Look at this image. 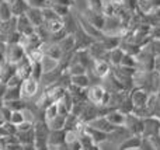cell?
Listing matches in <instances>:
<instances>
[{
	"label": "cell",
	"mask_w": 160,
	"mask_h": 150,
	"mask_svg": "<svg viewBox=\"0 0 160 150\" xmlns=\"http://www.w3.org/2000/svg\"><path fill=\"white\" fill-rule=\"evenodd\" d=\"M87 98L91 104L98 107H108L110 104V95L101 86H93L88 89Z\"/></svg>",
	"instance_id": "obj_1"
},
{
	"label": "cell",
	"mask_w": 160,
	"mask_h": 150,
	"mask_svg": "<svg viewBox=\"0 0 160 150\" xmlns=\"http://www.w3.org/2000/svg\"><path fill=\"white\" fill-rule=\"evenodd\" d=\"M125 128L129 131L131 135H136V136H142L143 132V119L135 114H127V121H125Z\"/></svg>",
	"instance_id": "obj_2"
},
{
	"label": "cell",
	"mask_w": 160,
	"mask_h": 150,
	"mask_svg": "<svg viewBox=\"0 0 160 150\" xmlns=\"http://www.w3.org/2000/svg\"><path fill=\"white\" fill-rule=\"evenodd\" d=\"M160 135V121L156 118H146L143 119V132H142V138L143 139H149L153 136H159Z\"/></svg>",
	"instance_id": "obj_3"
},
{
	"label": "cell",
	"mask_w": 160,
	"mask_h": 150,
	"mask_svg": "<svg viewBox=\"0 0 160 150\" xmlns=\"http://www.w3.org/2000/svg\"><path fill=\"white\" fill-rule=\"evenodd\" d=\"M20 90H21V98L30 100L38 93V81L32 77L25 79V80H22Z\"/></svg>",
	"instance_id": "obj_4"
},
{
	"label": "cell",
	"mask_w": 160,
	"mask_h": 150,
	"mask_svg": "<svg viewBox=\"0 0 160 150\" xmlns=\"http://www.w3.org/2000/svg\"><path fill=\"white\" fill-rule=\"evenodd\" d=\"M82 132L84 135H87V136L91 139V142L96 143V145H98V143L107 140V138H108V135L105 133V132L98 131V129L90 126L88 123H83V125H82Z\"/></svg>",
	"instance_id": "obj_5"
},
{
	"label": "cell",
	"mask_w": 160,
	"mask_h": 150,
	"mask_svg": "<svg viewBox=\"0 0 160 150\" xmlns=\"http://www.w3.org/2000/svg\"><path fill=\"white\" fill-rule=\"evenodd\" d=\"M104 117L107 118V121L111 125L117 126V128H122L125 125V121H127V114H124L122 111H119L118 108H112L104 114Z\"/></svg>",
	"instance_id": "obj_6"
},
{
	"label": "cell",
	"mask_w": 160,
	"mask_h": 150,
	"mask_svg": "<svg viewBox=\"0 0 160 150\" xmlns=\"http://www.w3.org/2000/svg\"><path fill=\"white\" fill-rule=\"evenodd\" d=\"M88 125L93 126V128H96V129H98V131H101V132H105L107 135L114 133V132H115V129H117V126L111 125L104 115L97 117L96 119H93L91 122H88Z\"/></svg>",
	"instance_id": "obj_7"
},
{
	"label": "cell",
	"mask_w": 160,
	"mask_h": 150,
	"mask_svg": "<svg viewBox=\"0 0 160 150\" xmlns=\"http://www.w3.org/2000/svg\"><path fill=\"white\" fill-rule=\"evenodd\" d=\"M65 136H66L65 129H51L48 135V146L65 145Z\"/></svg>",
	"instance_id": "obj_8"
},
{
	"label": "cell",
	"mask_w": 160,
	"mask_h": 150,
	"mask_svg": "<svg viewBox=\"0 0 160 150\" xmlns=\"http://www.w3.org/2000/svg\"><path fill=\"white\" fill-rule=\"evenodd\" d=\"M131 101H132L133 109H142V108H145L148 104V94L145 91L136 90V91H133L132 95H131Z\"/></svg>",
	"instance_id": "obj_9"
},
{
	"label": "cell",
	"mask_w": 160,
	"mask_h": 150,
	"mask_svg": "<svg viewBox=\"0 0 160 150\" xmlns=\"http://www.w3.org/2000/svg\"><path fill=\"white\" fill-rule=\"evenodd\" d=\"M142 143V136H136V135H131V136L125 138L122 143L119 145L118 150H132V149H139Z\"/></svg>",
	"instance_id": "obj_10"
},
{
	"label": "cell",
	"mask_w": 160,
	"mask_h": 150,
	"mask_svg": "<svg viewBox=\"0 0 160 150\" xmlns=\"http://www.w3.org/2000/svg\"><path fill=\"white\" fill-rule=\"evenodd\" d=\"M21 98V90H20L18 86H14V87H8L6 90V94L3 97V101H13V100H18Z\"/></svg>",
	"instance_id": "obj_11"
},
{
	"label": "cell",
	"mask_w": 160,
	"mask_h": 150,
	"mask_svg": "<svg viewBox=\"0 0 160 150\" xmlns=\"http://www.w3.org/2000/svg\"><path fill=\"white\" fill-rule=\"evenodd\" d=\"M3 104H4L10 111H24V109H27V104H25L21 98L13 100V101H3Z\"/></svg>",
	"instance_id": "obj_12"
},
{
	"label": "cell",
	"mask_w": 160,
	"mask_h": 150,
	"mask_svg": "<svg viewBox=\"0 0 160 150\" xmlns=\"http://www.w3.org/2000/svg\"><path fill=\"white\" fill-rule=\"evenodd\" d=\"M66 117H68V115L58 114L55 118H52L49 122H47L48 126H49V129H63L65 128V121H66Z\"/></svg>",
	"instance_id": "obj_13"
},
{
	"label": "cell",
	"mask_w": 160,
	"mask_h": 150,
	"mask_svg": "<svg viewBox=\"0 0 160 150\" xmlns=\"http://www.w3.org/2000/svg\"><path fill=\"white\" fill-rule=\"evenodd\" d=\"M24 111H11L10 121H8V122H11L13 125H16V126L20 125L21 122H24V121L27 119V118H25V112Z\"/></svg>",
	"instance_id": "obj_14"
},
{
	"label": "cell",
	"mask_w": 160,
	"mask_h": 150,
	"mask_svg": "<svg viewBox=\"0 0 160 150\" xmlns=\"http://www.w3.org/2000/svg\"><path fill=\"white\" fill-rule=\"evenodd\" d=\"M96 73H97V76H100V77L107 76V73H108L107 63H104V62H97L96 63Z\"/></svg>",
	"instance_id": "obj_15"
},
{
	"label": "cell",
	"mask_w": 160,
	"mask_h": 150,
	"mask_svg": "<svg viewBox=\"0 0 160 150\" xmlns=\"http://www.w3.org/2000/svg\"><path fill=\"white\" fill-rule=\"evenodd\" d=\"M73 84L78 86L79 89H83V87H87L88 80H87V77H84V76H76V77L73 79Z\"/></svg>",
	"instance_id": "obj_16"
},
{
	"label": "cell",
	"mask_w": 160,
	"mask_h": 150,
	"mask_svg": "<svg viewBox=\"0 0 160 150\" xmlns=\"http://www.w3.org/2000/svg\"><path fill=\"white\" fill-rule=\"evenodd\" d=\"M34 128V122L32 121H27L21 122L20 125H17V132H24V131H30V129Z\"/></svg>",
	"instance_id": "obj_17"
},
{
	"label": "cell",
	"mask_w": 160,
	"mask_h": 150,
	"mask_svg": "<svg viewBox=\"0 0 160 150\" xmlns=\"http://www.w3.org/2000/svg\"><path fill=\"white\" fill-rule=\"evenodd\" d=\"M49 28H51L52 32H58V31L62 28V22L58 21V20H51L49 21Z\"/></svg>",
	"instance_id": "obj_18"
},
{
	"label": "cell",
	"mask_w": 160,
	"mask_h": 150,
	"mask_svg": "<svg viewBox=\"0 0 160 150\" xmlns=\"http://www.w3.org/2000/svg\"><path fill=\"white\" fill-rule=\"evenodd\" d=\"M31 58H32L35 62L42 60V52H41V51H34V52L31 53Z\"/></svg>",
	"instance_id": "obj_19"
},
{
	"label": "cell",
	"mask_w": 160,
	"mask_h": 150,
	"mask_svg": "<svg viewBox=\"0 0 160 150\" xmlns=\"http://www.w3.org/2000/svg\"><path fill=\"white\" fill-rule=\"evenodd\" d=\"M6 90H7V87L4 86V84H2L0 86V98L3 100V97H4V94H6Z\"/></svg>",
	"instance_id": "obj_20"
},
{
	"label": "cell",
	"mask_w": 160,
	"mask_h": 150,
	"mask_svg": "<svg viewBox=\"0 0 160 150\" xmlns=\"http://www.w3.org/2000/svg\"><path fill=\"white\" fill-rule=\"evenodd\" d=\"M114 2H122V0H114Z\"/></svg>",
	"instance_id": "obj_21"
},
{
	"label": "cell",
	"mask_w": 160,
	"mask_h": 150,
	"mask_svg": "<svg viewBox=\"0 0 160 150\" xmlns=\"http://www.w3.org/2000/svg\"><path fill=\"white\" fill-rule=\"evenodd\" d=\"M132 150H141V148H139V149H132Z\"/></svg>",
	"instance_id": "obj_22"
}]
</instances>
